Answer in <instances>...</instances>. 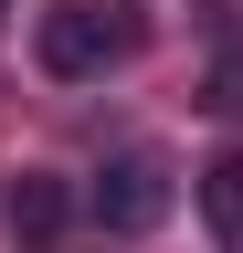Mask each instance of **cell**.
<instances>
[{"mask_svg":"<svg viewBox=\"0 0 243 253\" xmlns=\"http://www.w3.org/2000/svg\"><path fill=\"white\" fill-rule=\"evenodd\" d=\"M127 42H138V21L116 11V0H53V11H43V74H64V84L106 74Z\"/></svg>","mask_w":243,"mask_h":253,"instance_id":"6da1fadb","label":"cell"},{"mask_svg":"<svg viewBox=\"0 0 243 253\" xmlns=\"http://www.w3.org/2000/svg\"><path fill=\"white\" fill-rule=\"evenodd\" d=\"M169 201H180V179H169V158H159V148L106 158V169H96V190H85V211H96L106 232H159V221H169Z\"/></svg>","mask_w":243,"mask_h":253,"instance_id":"7a4b0ae2","label":"cell"},{"mask_svg":"<svg viewBox=\"0 0 243 253\" xmlns=\"http://www.w3.org/2000/svg\"><path fill=\"white\" fill-rule=\"evenodd\" d=\"M201 211H211V232H222V253H243V148H222L201 169Z\"/></svg>","mask_w":243,"mask_h":253,"instance_id":"3957f363","label":"cell"},{"mask_svg":"<svg viewBox=\"0 0 243 253\" xmlns=\"http://www.w3.org/2000/svg\"><path fill=\"white\" fill-rule=\"evenodd\" d=\"M64 211H74V190H64V179H43V169L11 190V221H21L32 243H43V232H64Z\"/></svg>","mask_w":243,"mask_h":253,"instance_id":"277c9868","label":"cell"},{"mask_svg":"<svg viewBox=\"0 0 243 253\" xmlns=\"http://www.w3.org/2000/svg\"><path fill=\"white\" fill-rule=\"evenodd\" d=\"M211 106H243V53L222 63V84H211Z\"/></svg>","mask_w":243,"mask_h":253,"instance_id":"5b68a950","label":"cell"},{"mask_svg":"<svg viewBox=\"0 0 243 253\" xmlns=\"http://www.w3.org/2000/svg\"><path fill=\"white\" fill-rule=\"evenodd\" d=\"M0 11H11V0H0Z\"/></svg>","mask_w":243,"mask_h":253,"instance_id":"8992f818","label":"cell"}]
</instances>
